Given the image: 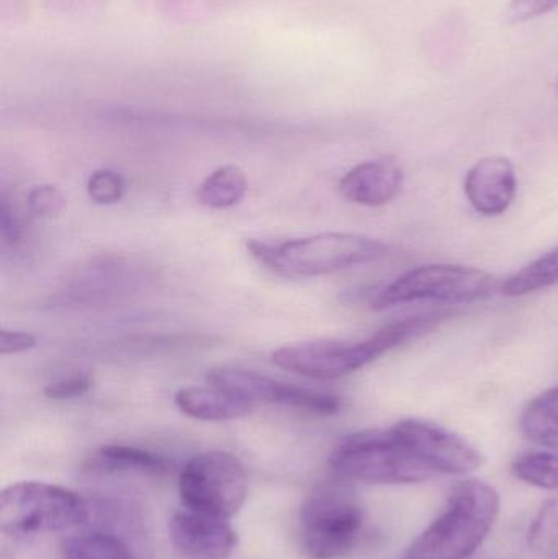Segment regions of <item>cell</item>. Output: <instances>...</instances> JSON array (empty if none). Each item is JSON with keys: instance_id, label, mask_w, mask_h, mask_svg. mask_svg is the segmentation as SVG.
I'll use <instances>...</instances> for the list:
<instances>
[{"instance_id": "obj_4", "label": "cell", "mask_w": 558, "mask_h": 559, "mask_svg": "<svg viewBox=\"0 0 558 559\" xmlns=\"http://www.w3.org/2000/svg\"><path fill=\"white\" fill-rule=\"evenodd\" d=\"M300 542L310 559H343L359 544L366 511L353 489L344 485L318 486L298 514Z\"/></svg>"}, {"instance_id": "obj_21", "label": "cell", "mask_w": 558, "mask_h": 559, "mask_svg": "<svg viewBox=\"0 0 558 559\" xmlns=\"http://www.w3.org/2000/svg\"><path fill=\"white\" fill-rule=\"evenodd\" d=\"M127 183L123 177L110 169L95 170L87 182L88 199L97 205H115L123 199Z\"/></svg>"}, {"instance_id": "obj_13", "label": "cell", "mask_w": 558, "mask_h": 559, "mask_svg": "<svg viewBox=\"0 0 558 559\" xmlns=\"http://www.w3.org/2000/svg\"><path fill=\"white\" fill-rule=\"evenodd\" d=\"M405 173L392 157L366 160L353 167L341 179L340 192L351 203L382 206L393 202L402 192Z\"/></svg>"}, {"instance_id": "obj_8", "label": "cell", "mask_w": 558, "mask_h": 559, "mask_svg": "<svg viewBox=\"0 0 558 559\" xmlns=\"http://www.w3.org/2000/svg\"><path fill=\"white\" fill-rule=\"evenodd\" d=\"M183 508L231 521L248 498V475L235 455L210 450L193 456L179 476Z\"/></svg>"}, {"instance_id": "obj_6", "label": "cell", "mask_w": 558, "mask_h": 559, "mask_svg": "<svg viewBox=\"0 0 558 559\" xmlns=\"http://www.w3.org/2000/svg\"><path fill=\"white\" fill-rule=\"evenodd\" d=\"M88 519V508L78 492L43 481H22L0 495V531L7 537L68 532Z\"/></svg>"}, {"instance_id": "obj_25", "label": "cell", "mask_w": 558, "mask_h": 559, "mask_svg": "<svg viewBox=\"0 0 558 559\" xmlns=\"http://www.w3.org/2000/svg\"><path fill=\"white\" fill-rule=\"evenodd\" d=\"M36 344L38 338L32 332L9 331V329L0 332V354L2 355L22 354L35 348Z\"/></svg>"}, {"instance_id": "obj_7", "label": "cell", "mask_w": 558, "mask_h": 559, "mask_svg": "<svg viewBox=\"0 0 558 559\" xmlns=\"http://www.w3.org/2000/svg\"><path fill=\"white\" fill-rule=\"evenodd\" d=\"M500 280L482 269L429 264L412 269L382 289L372 301L376 311L413 301L474 302L490 298Z\"/></svg>"}, {"instance_id": "obj_24", "label": "cell", "mask_w": 558, "mask_h": 559, "mask_svg": "<svg viewBox=\"0 0 558 559\" xmlns=\"http://www.w3.org/2000/svg\"><path fill=\"white\" fill-rule=\"evenodd\" d=\"M556 9L558 0H511L507 9V20L510 23L530 22Z\"/></svg>"}, {"instance_id": "obj_9", "label": "cell", "mask_w": 558, "mask_h": 559, "mask_svg": "<svg viewBox=\"0 0 558 559\" xmlns=\"http://www.w3.org/2000/svg\"><path fill=\"white\" fill-rule=\"evenodd\" d=\"M206 381L252 407L258 404H282L317 416H331L341 407V400L334 394L282 383L258 371L242 368H212L206 373Z\"/></svg>"}, {"instance_id": "obj_18", "label": "cell", "mask_w": 558, "mask_h": 559, "mask_svg": "<svg viewBox=\"0 0 558 559\" xmlns=\"http://www.w3.org/2000/svg\"><path fill=\"white\" fill-rule=\"evenodd\" d=\"M64 559H134L130 548L104 532H81L62 544Z\"/></svg>"}, {"instance_id": "obj_5", "label": "cell", "mask_w": 558, "mask_h": 559, "mask_svg": "<svg viewBox=\"0 0 558 559\" xmlns=\"http://www.w3.org/2000/svg\"><path fill=\"white\" fill-rule=\"evenodd\" d=\"M330 465L341 478L367 485H415L435 476L403 445L392 427L344 437L334 447Z\"/></svg>"}, {"instance_id": "obj_17", "label": "cell", "mask_w": 558, "mask_h": 559, "mask_svg": "<svg viewBox=\"0 0 558 559\" xmlns=\"http://www.w3.org/2000/svg\"><path fill=\"white\" fill-rule=\"evenodd\" d=\"M248 177L241 167H218L197 189V200L206 209L226 210L242 202L248 193Z\"/></svg>"}, {"instance_id": "obj_10", "label": "cell", "mask_w": 558, "mask_h": 559, "mask_svg": "<svg viewBox=\"0 0 558 559\" xmlns=\"http://www.w3.org/2000/svg\"><path fill=\"white\" fill-rule=\"evenodd\" d=\"M392 430L432 475H467L484 465V455L471 442L438 424L405 419Z\"/></svg>"}, {"instance_id": "obj_23", "label": "cell", "mask_w": 558, "mask_h": 559, "mask_svg": "<svg viewBox=\"0 0 558 559\" xmlns=\"http://www.w3.org/2000/svg\"><path fill=\"white\" fill-rule=\"evenodd\" d=\"M94 386V378L91 374H78V377L64 378V380L49 383L43 390V394L49 400L64 401L84 396Z\"/></svg>"}, {"instance_id": "obj_22", "label": "cell", "mask_w": 558, "mask_h": 559, "mask_svg": "<svg viewBox=\"0 0 558 559\" xmlns=\"http://www.w3.org/2000/svg\"><path fill=\"white\" fill-rule=\"evenodd\" d=\"M28 206L33 215L51 218L64 210L66 199L58 187L39 186L28 193Z\"/></svg>"}, {"instance_id": "obj_16", "label": "cell", "mask_w": 558, "mask_h": 559, "mask_svg": "<svg viewBox=\"0 0 558 559\" xmlns=\"http://www.w3.org/2000/svg\"><path fill=\"white\" fill-rule=\"evenodd\" d=\"M520 426L531 442L558 452V388L534 397L521 414Z\"/></svg>"}, {"instance_id": "obj_14", "label": "cell", "mask_w": 558, "mask_h": 559, "mask_svg": "<svg viewBox=\"0 0 558 559\" xmlns=\"http://www.w3.org/2000/svg\"><path fill=\"white\" fill-rule=\"evenodd\" d=\"M174 403L179 407L180 413L203 423L241 419L254 409L238 397L210 383L209 386L182 388L174 396Z\"/></svg>"}, {"instance_id": "obj_12", "label": "cell", "mask_w": 558, "mask_h": 559, "mask_svg": "<svg viewBox=\"0 0 558 559\" xmlns=\"http://www.w3.org/2000/svg\"><path fill=\"white\" fill-rule=\"evenodd\" d=\"M464 190L475 212L484 216L503 215L517 197L518 179L513 163L501 156L478 160L465 176Z\"/></svg>"}, {"instance_id": "obj_26", "label": "cell", "mask_w": 558, "mask_h": 559, "mask_svg": "<svg viewBox=\"0 0 558 559\" xmlns=\"http://www.w3.org/2000/svg\"><path fill=\"white\" fill-rule=\"evenodd\" d=\"M0 231H2V238L7 245H16L22 239V228H20L19 219L15 218V213L10 210L7 200H2V205H0Z\"/></svg>"}, {"instance_id": "obj_3", "label": "cell", "mask_w": 558, "mask_h": 559, "mask_svg": "<svg viewBox=\"0 0 558 559\" xmlns=\"http://www.w3.org/2000/svg\"><path fill=\"white\" fill-rule=\"evenodd\" d=\"M500 515V496L482 481L455 486L438 519L403 559H468L487 540Z\"/></svg>"}, {"instance_id": "obj_2", "label": "cell", "mask_w": 558, "mask_h": 559, "mask_svg": "<svg viewBox=\"0 0 558 559\" xmlns=\"http://www.w3.org/2000/svg\"><path fill=\"white\" fill-rule=\"evenodd\" d=\"M248 251L272 274L285 278H308L372 264L385 258L389 248L367 236L323 233L282 242L251 239Z\"/></svg>"}, {"instance_id": "obj_1", "label": "cell", "mask_w": 558, "mask_h": 559, "mask_svg": "<svg viewBox=\"0 0 558 559\" xmlns=\"http://www.w3.org/2000/svg\"><path fill=\"white\" fill-rule=\"evenodd\" d=\"M448 318H451V312L409 316L383 325L376 334L359 342L310 341L284 345L272 352V361L278 368L301 377L340 380L372 364L387 352L428 334Z\"/></svg>"}, {"instance_id": "obj_20", "label": "cell", "mask_w": 558, "mask_h": 559, "mask_svg": "<svg viewBox=\"0 0 558 559\" xmlns=\"http://www.w3.org/2000/svg\"><path fill=\"white\" fill-rule=\"evenodd\" d=\"M511 472L534 488L558 491V455L554 452L523 453L514 460Z\"/></svg>"}, {"instance_id": "obj_19", "label": "cell", "mask_w": 558, "mask_h": 559, "mask_svg": "<svg viewBox=\"0 0 558 559\" xmlns=\"http://www.w3.org/2000/svg\"><path fill=\"white\" fill-rule=\"evenodd\" d=\"M558 283V248L501 283V293L510 298L531 295Z\"/></svg>"}, {"instance_id": "obj_11", "label": "cell", "mask_w": 558, "mask_h": 559, "mask_svg": "<svg viewBox=\"0 0 558 559\" xmlns=\"http://www.w3.org/2000/svg\"><path fill=\"white\" fill-rule=\"evenodd\" d=\"M169 537L187 559H228L238 545V534L229 521L189 509L170 518Z\"/></svg>"}, {"instance_id": "obj_15", "label": "cell", "mask_w": 558, "mask_h": 559, "mask_svg": "<svg viewBox=\"0 0 558 559\" xmlns=\"http://www.w3.org/2000/svg\"><path fill=\"white\" fill-rule=\"evenodd\" d=\"M88 465L97 472H136L143 475H163L169 469V462L163 456L130 445L102 447Z\"/></svg>"}]
</instances>
